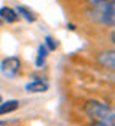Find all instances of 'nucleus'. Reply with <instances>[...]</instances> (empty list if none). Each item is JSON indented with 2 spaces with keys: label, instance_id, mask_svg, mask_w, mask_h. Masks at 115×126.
Returning <instances> with one entry per match:
<instances>
[{
  "label": "nucleus",
  "instance_id": "nucleus-6",
  "mask_svg": "<svg viewBox=\"0 0 115 126\" xmlns=\"http://www.w3.org/2000/svg\"><path fill=\"white\" fill-rule=\"evenodd\" d=\"M0 18L5 19L6 22H15L18 19V13L8 6H3V8H0Z\"/></svg>",
  "mask_w": 115,
  "mask_h": 126
},
{
  "label": "nucleus",
  "instance_id": "nucleus-4",
  "mask_svg": "<svg viewBox=\"0 0 115 126\" xmlns=\"http://www.w3.org/2000/svg\"><path fill=\"white\" fill-rule=\"evenodd\" d=\"M47 89H48V83L40 80V78H35L31 83L26 85V91L27 93H45Z\"/></svg>",
  "mask_w": 115,
  "mask_h": 126
},
{
  "label": "nucleus",
  "instance_id": "nucleus-9",
  "mask_svg": "<svg viewBox=\"0 0 115 126\" xmlns=\"http://www.w3.org/2000/svg\"><path fill=\"white\" fill-rule=\"evenodd\" d=\"M47 54H48V48L45 45H40L38 46V56H37V67H42L47 59Z\"/></svg>",
  "mask_w": 115,
  "mask_h": 126
},
{
  "label": "nucleus",
  "instance_id": "nucleus-5",
  "mask_svg": "<svg viewBox=\"0 0 115 126\" xmlns=\"http://www.w3.org/2000/svg\"><path fill=\"white\" fill-rule=\"evenodd\" d=\"M99 62L104 65V67L114 69V65H115V54H114V51H104L102 54L99 56Z\"/></svg>",
  "mask_w": 115,
  "mask_h": 126
},
{
  "label": "nucleus",
  "instance_id": "nucleus-7",
  "mask_svg": "<svg viewBox=\"0 0 115 126\" xmlns=\"http://www.w3.org/2000/svg\"><path fill=\"white\" fill-rule=\"evenodd\" d=\"M19 105L18 101H6V102H0V115H5V113H10V112L16 110Z\"/></svg>",
  "mask_w": 115,
  "mask_h": 126
},
{
  "label": "nucleus",
  "instance_id": "nucleus-2",
  "mask_svg": "<svg viewBox=\"0 0 115 126\" xmlns=\"http://www.w3.org/2000/svg\"><path fill=\"white\" fill-rule=\"evenodd\" d=\"M91 19L101 22L104 26H114L115 22V2L114 0H104L101 3H96L91 11H88Z\"/></svg>",
  "mask_w": 115,
  "mask_h": 126
},
{
  "label": "nucleus",
  "instance_id": "nucleus-3",
  "mask_svg": "<svg viewBox=\"0 0 115 126\" xmlns=\"http://www.w3.org/2000/svg\"><path fill=\"white\" fill-rule=\"evenodd\" d=\"M19 59L11 56V58H6L0 62V72L5 75L6 78H15L19 72Z\"/></svg>",
  "mask_w": 115,
  "mask_h": 126
},
{
  "label": "nucleus",
  "instance_id": "nucleus-10",
  "mask_svg": "<svg viewBox=\"0 0 115 126\" xmlns=\"http://www.w3.org/2000/svg\"><path fill=\"white\" fill-rule=\"evenodd\" d=\"M45 43L48 45V49H56V46H58V43L54 42L51 37H47V38H45Z\"/></svg>",
  "mask_w": 115,
  "mask_h": 126
},
{
  "label": "nucleus",
  "instance_id": "nucleus-8",
  "mask_svg": "<svg viewBox=\"0 0 115 126\" xmlns=\"http://www.w3.org/2000/svg\"><path fill=\"white\" fill-rule=\"evenodd\" d=\"M16 13H18V15H22L26 21H31L32 22V21H35V19H37V16L34 15V11H31V10L26 8V6H18Z\"/></svg>",
  "mask_w": 115,
  "mask_h": 126
},
{
  "label": "nucleus",
  "instance_id": "nucleus-13",
  "mask_svg": "<svg viewBox=\"0 0 115 126\" xmlns=\"http://www.w3.org/2000/svg\"><path fill=\"white\" fill-rule=\"evenodd\" d=\"M0 102H2V96H0Z\"/></svg>",
  "mask_w": 115,
  "mask_h": 126
},
{
  "label": "nucleus",
  "instance_id": "nucleus-11",
  "mask_svg": "<svg viewBox=\"0 0 115 126\" xmlns=\"http://www.w3.org/2000/svg\"><path fill=\"white\" fill-rule=\"evenodd\" d=\"M91 126H112V125H106V123H99V121H94Z\"/></svg>",
  "mask_w": 115,
  "mask_h": 126
},
{
  "label": "nucleus",
  "instance_id": "nucleus-14",
  "mask_svg": "<svg viewBox=\"0 0 115 126\" xmlns=\"http://www.w3.org/2000/svg\"><path fill=\"white\" fill-rule=\"evenodd\" d=\"M0 125H3V123H2V121H0Z\"/></svg>",
  "mask_w": 115,
  "mask_h": 126
},
{
  "label": "nucleus",
  "instance_id": "nucleus-1",
  "mask_svg": "<svg viewBox=\"0 0 115 126\" xmlns=\"http://www.w3.org/2000/svg\"><path fill=\"white\" fill-rule=\"evenodd\" d=\"M85 112L90 118H93L94 121L99 123H106V125H115V113L112 110V107L104 102L99 101H88L85 104Z\"/></svg>",
  "mask_w": 115,
  "mask_h": 126
},
{
  "label": "nucleus",
  "instance_id": "nucleus-12",
  "mask_svg": "<svg viewBox=\"0 0 115 126\" xmlns=\"http://www.w3.org/2000/svg\"><path fill=\"white\" fill-rule=\"evenodd\" d=\"M88 2H90L91 5H96V3H101V2H104V0H88Z\"/></svg>",
  "mask_w": 115,
  "mask_h": 126
}]
</instances>
